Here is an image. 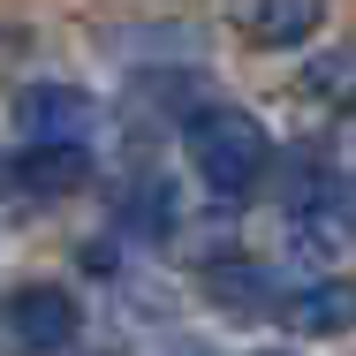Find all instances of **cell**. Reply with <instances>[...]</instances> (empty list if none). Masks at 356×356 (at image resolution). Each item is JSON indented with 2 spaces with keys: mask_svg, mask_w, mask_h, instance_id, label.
Listing matches in <instances>:
<instances>
[{
  "mask_svg": "<svg viewBox=\"0 0 356 356\" xmlns=\"http://www.w3.org/2000/svg\"><path fill=\"white\" fill-rule=\"evenodd\" d=\"M205 296H213L227 318L281 311V296H273V273H266V266H250V258H235V266H213V273H205Z\"/></svg>",
  "mask_w": 356,
  "mask_h": 356,
  "instance_id": "obj_7",
  "label": "cell"
},
{
  "mask_svg": "<svg viewBox=\"0 0 356 356\" xmlns=\"http://www.w3.org/2000/svg\"><path fill=\"white\" fill-rule=\"evenodd\" d=\"M258 356H288V349H258Z\"/></svg>",
  "mask_w": 356,
  "mask_h": 356,
  "instance_id": "obj_10",
  "label": "cell"
},
{
  "mask_svg": "<svg viewBox=\"0 0 356 356\" xmlns=\"http://www.w3.org/2000/svg\"><path fill=\"white\" fill-rule=\"evenodd\" d=\"M281 326L288 334H349L356 326V281L349 273H318V281H303V288H288L281 296Z\"/></svg>",
  "mask_w": 356,
  "mask_h": 356,
  "instance_id": "obj_4",
  "label": "cell"
},
{
  "mask_svg": "<svg viewBox=\"0 0 356 356\" xmlns=\"http://www.w3.org/2000/svg\"><path fill=\"white\" fill-rule=\"evenodd\" d=\"M182 144H190V167H197V182L213 197H250L273 175V159H281L273 137H266V122L243 114V106H205Z\"/></svg>",
  "mask_w": 356,
  "mask_h": 356,
  "instance_id": "obj_1",
  "label": "cell"
},
{
  "mask_svg": "<svg viewBox=\"0 0 356 356\" xmlns=\"http://www.w3.org/2000/svg\"><path fill=\"white\" fill-rule=\"evenodd\" d=\"M0 326L15 334V349L54 356V349H69L76 334H83V303H76L69 288H54V281H15L0 296Z\"/></svg>",
  "mask_w": 356,
  "mask_h": 356,
  "instance_id": "obj_2",
  "label": "cell"
},
{
  "mask_svg": "<svg viewBox=\"0 0 356 356\" xmlns=\"http://www.w3.org/2000/svg\"><path fill=\"white\" fill-rule=\"evenodd\" d=\"M91 175V159H83V144H38V152H23V159H8V190H23V197H61Z\"/></svg>",
  "mask_w": 356,
  "mask_h": 356,
  "instance_id": "obj_6",
  "label": "cell"
},
{
  "mask_svg": "<svg viewBox=\"0 0 356 356\" xmlns=\"http://www.w3.org/2000/svg\"><path fill=\"white\" fill-rule=\"evenodd\" d=\"M91 122H99V106L76 83H23L15 91V129L31 144H83Z\"/></svg>",
  "mask_w": 356,
  "mask_h": 356,
  "instance_id": "obj_3",
  "label": "cell"
},
{
  "mask_svg": "<svg viewBox=\"0 0 356 356\" xmlns=\"http://www.w3.org/2000/svg\"><path fill=\"white\" fill-rule=\"evenodd\" d=\"M318 106H341V114H356V46H341V54H318L311 69L296 76Z\"/></svg>",
  "mask_w": 356,
  "mask_h": 356,
  "instance_id": "obj_9",
  "label": "cell"
},
{
  "mask_svg": "<svg viewBox=\"0 0 356 356\" xmlns=\"http://www.w3.org/2000/svg\"><path fill=\"white\" fill-rule=\"evenodd\" d=\"M227 23L250 46H303L326 23V0H227Z\"/></svg>",
  "mask_w": 356,
  "mask_h": 356,
  "instance_id": "obj_5",
  "label": "cell"
},
{
  "mask_svg": "<svg viewBox=\"0 0 356 356\" xmlns=\"http://www.w3.org/2000/svg\"><path fill=\"white\" fill-rule=\"evenodd\" d=\"M114 227H129V235H167L175 227V190L167 182H129L122 197H114Z\"/></svg>",
  "mask_w": 356,
  "mask_h": 356,
  "instance_id": "obj_8",
  "label": "cell"
}]
</instances>
